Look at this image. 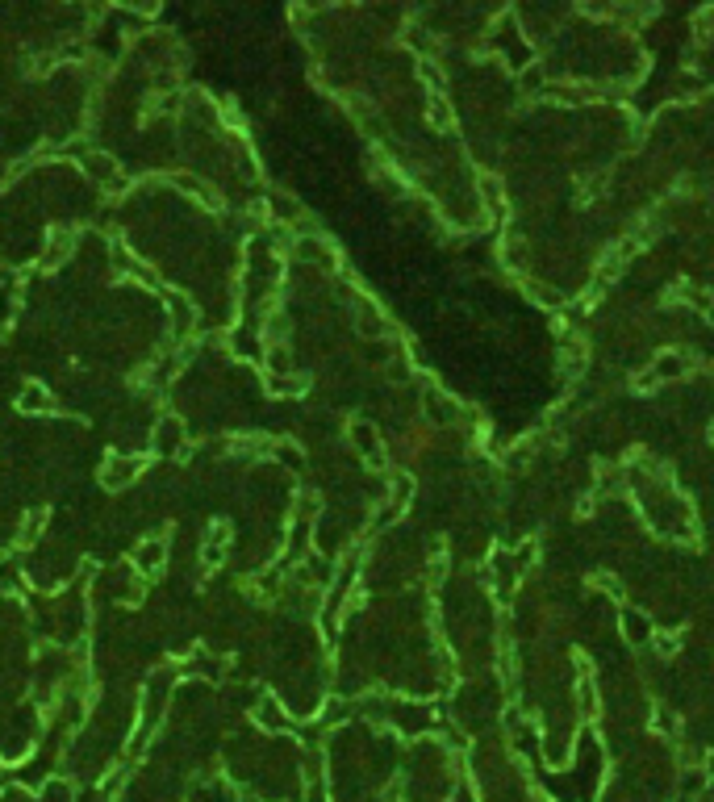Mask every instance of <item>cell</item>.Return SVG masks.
<instances>
[{
    "instance_id": "obj_1",
    "label": "cell",
    "mask_w": 714,
    "mask_h": 802,
    "mask_svg": "<svg viewBox=\"0 0 714 802\" xmlns=\"http://www.w3.org/2000/svg\"><path fill=\"white\" fill-rule=\"evenodd\" d=\"M142 456H109L105 460V468H101V485L105 489H126V485H134L138 481V473H142Z\"/></svg>"
},
{
    "instance_id": "obj_2",
    "label": "cell",
    "mask_w": 714,
    "mask_h": 802,
    "mask_svg": "<svg viewBox=\"0 0 714 802\" xmlns=\"http://www.w3.org/2000/svg\"><path fill=\"white\" fill-rule=\"evenodd\" d=\"M184 447V427L180 418H163L155 427V456H176Z\"/></svg>"
},
{
    "instance_id": "obj_3",
    "label": "cell",
    "mask_w": 714,
    "mask_h": 802,
    "mask_svg": "<svg viewBox=\"0 0 714 802\" xmlns=\"http://www.w3.org/2000/svg\"><path fill=\"white\" fill-rule=\"evenodd\" d=\"M17 406L26 410V414H51L55 401H51V393H46L42 385H26V389H21V401H17Z\"/></svg>"
},
{
    "instance_id": "obj_4",
    "label": "cell",
    "mask_w": 714,
    "mask_h": 802,
    "mask_svg": "<svg viewBox=\"0 0 714 802\" xmlns=\"http://www.w3.org/2000/svg\"><path fill=\"white\" fill-rule=\"evenodd\" d=\"M163 556H168V548H163L159 539H155V544H142V548L134 552V564H138L142 573H159V560H163Z\"/></svg>"
},
{
    "instance_id": "obj_5",
    "label": "cell",
    "mask_w": 714,
    "mask_h": 802,
    "mask_svg": "<svg viewBox=\"0 0 714 802\" xmlns=\"http://www.w3.org/2000/svg\"><path fill=\"white\" fill-rule=\"evenodd\" d=\"M88 172L97 176V180H105V184H122V176H117V163L109 155H92L88 159Z\"/></svg>"
},
{
    "instance_id": "obj_6",
    "label": "cell",
    "mask_w": 714,
    "mask_h": 802,
    "mask_svg": "<svg viewBox=\"0 0 714 802\" xmlns=\"http://www.w3.org/2000/svg\"><path fill=\"white\" fill-rule=\"evenodd\" d=\"M222 548H226V527H213L209 539L201 544V560H205V564H218V560H222Z\"/></svg>"
},
{
    "instance_id": "obj_7",
    "label": "cell",
    "mask_w": 714,
    "mask_h": 802,
    "mask_svg": "<svg viewBox=\"0 0 714 802\" xmlns=\"http://www.w3.org/2000/svg\"><path fill=\"white\" fill-rule=\"evenodd\" d=\"M351 439H355V447H360V452H364V456H368V452H372V456L380 452V443H376L372 427H355V431H351Z\"/></svg>"
},
{
    "instance_id": "obj_8",
    "label": "cell",
    "mask_w": 714,
    "mask_h": 802,
    "mask_svg": "<svg viewBox=\"0 0 714 802\" xmlns=\"http://www.w3.org/2000/svg\"><path fill=\"white\" fill-rule=\"evenodd\" d=\"M42 523H46V514L38 510V514H30L26 523H21V544H34L38 539V531H42Z\"/></svg>"
},
{
    "instance_id": "obj_9",
    "label": "cell",
    "mask_w": 714,
    "mask_h": 802,
    "mask_svg": "<svg viewBox=\"0 0 714 802\" xmlns=\"http://www.w3.org/2000/svg\"><path fill=\"white\" fill-rule=\"evenodd\" d=\"M259 723L264 727H284V715H280V706L268 698V706H259Z\"/></svg>"
},
{
    "instance_id": "obj_10",
    "label": "cell",
    "mask_w": 714,
    "mask_h": 802,
    "mask_svg": "<svg viewBox=\"0 0 714 802\" xmlns=\"http://www.w3.org/2000/svg\"><path fill=\"white\" fill-rule=\"evenodd\" d=\"M0 769H5V761H0Z\"/></svg>"
}]
</instances>
